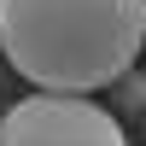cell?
Masks as SVG:
<instances>
[{
  "instance_id": "obj_2",
  "label": "cell",
  "mask_w": 146,
  "mask_h": 146,
  "mask_svg": "<svg viewBox=\"0 0 146 146\" xmlns=\"http://www.w3.org/2000/svg\"><path fill=\"white\" fill-rule=\"evenodd\" d=\"M0 146H129V135L88 94H29L0 117Z\"/></svg>"
},
{
  "instance_id": "obj_1",
  "label": "cell",
  "mask_w": 146,
  "mask_h": 146,
  "mask_svg": "<svg viewBox=\"0 0 146 146\" xmlns=\"http://www.w3.org/2000/svg\"><path fill=\"white\" fill-rule=\"evenodd\" d=\"M0 53L41 94L117 88L146 53V0H0Z\"/></svg>"
}]
</instances>
